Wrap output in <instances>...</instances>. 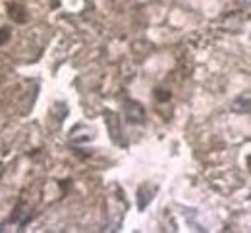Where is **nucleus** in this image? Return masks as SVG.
Returning a JSON list of instances; mask_svg holds the SVG:
<instances>
[{
  "label": "nucleus",
  "mask_w": 251,
  "mask_h": 233,
  "mask_svg": "<svg viewBox=\"0 0 251 233\" xmlns=\"http://www.w3.org/2000/svg\"><path fill=\"white\" fill-rule=\"evenodd\" d=\"M155 99L158 100V102H168V100L172 99V93L170 91H166V89H155Z\"/></svg>",
  "instance_id": "obj_2"
},
{
  "label": "nucleus",
  "mask_w": 251,
  "mask_h": 233,
  "mask_svg": "<svg viewBox=\"0 0 251 233\" xmlns=\"http://www.w3.org/2000/svg\"><path fill=\"white\" fill-rule=\"evenodd\" d=\"M10 29L8 27H0V44H4V42H8L10 41Z\"/></svg>",
  "instance_id": "obj_3"
},
{
  "label": "nucleus",
  "mask_w": 251,
  "mask_h": 233,
  "mask_svg": "<svg viewBox=\"0 0 251 233\" xmlns=\"http://www.w3.org/2000/svg\"><path fill=\"white\" fill-rule=\"evenodd\" d=\"M248 166H250V169H251V154L248 156Z\"/></svg>",
  "instance_id": "obj_4"
},
{
  "label": "nucleus",
  "mask_w": 251,
  "mask_h": 233,
  "mask_svg": "<svg viewBox=\"0 0 251 233\" xmlns=\"http://www.w3.org/2000/svg\"><path fill=\"white\" fill-rule=\"evenodd\" d=\"M8 16H10V20L16 21V23H25V21H27V12H25L24 4H18V2L8 4Z\"/></svg>",
  "instance_id": "obj_1"
}]
</instances>
